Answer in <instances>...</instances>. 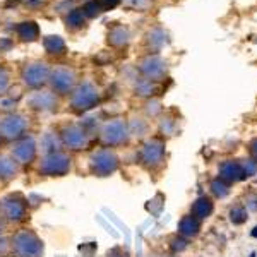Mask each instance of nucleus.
<instances>
[{"label": "nucleus", "instance_id": "nucleus-1", "mask_svg": "<svg viewBox=\"0 0 257 257\" xmlns=\"http://www.w3.org/2000/svg\"><path fill=\"white\" fill-rule=\"evenodd\" d=\"M14 252L17 257H41L43 256V244L31 231H19L12 240Z\"/></svg>", "mask_w": 257, "mask_h": 257}, {"label": "nucleus", "instance_id": "nucleus-2", "mask_svg": "<svg viewBox=\"0 0 257 257\" xmlns=\"http://www.w3.org/2000/svg\"><path fill=\"white\" fill-rule=\"evenodd\" d=\"M98 100H100L98 89L91 82L86 81L81 86H77V89L74 91V95L71 98V105L77 112H86V110L93 108L98 103Z\"/></svg>", "mask_w": 257, "mask_h": 257}, {"label": "nucleus", "instance_id": "nucleus-3", "mask_svg": "<svg viewBox=\"0 0 257 257\" xmlns=\"http://www.w3.org/2000/svg\"><path fill=\"white\" fill-rule=\"evenodd\" d=\"M71 168V159L67 154L57 151V153H50L41 159L40 165V172L45 175H64L69 172Z\"/></svg>", "mask_w": 257, "mask_h": 257}, {"label": "nucleus", "instance_id": "nucleus-4", "mask_svg": "<svg viewBox=\"0 0 257 257\" xmlns=\"http://www.w3.org/2000/svg\"><path fill=\"white\" fill-rule=\"evenodd\" d=\"M117 165H119V158L115 156V153L108 151V149L96 151L91 156V170L100 177L113 173L117 170Z\"/></svg>", "mask_w": 257, "mask_h": 257}, {"label": "nucleus", "instance_id": "nucleus-5", "mask_svg": "<svg viewBox=\"0 0 257 257\" xmlns=\"http://www.w3.org/2000/svg\"><path fill=\"white\" fill-rule=\"evenodd\" d=\"M50 69L45 62H33L27 64L23 71V81L29 88H40L50 79Z\"/></svg>", "mask_w": 257, "mask_h": 257}, {"label": "nucleus", "instance_id": "nucleus-6", "mask_svg": "<svg viewBox=\"0 0 257 257\" xmlns=\"http://www.w3.org/2000/svg\"><path fill=\"white\" fill-rule=\"evenodd\" d=\"M50 84L53 88L55 93L58 95H65L72 89L76 82V74L72 69H67V67H57L50 72Z\"/></svg>", "mask_w": 257, "mask_h": 257}, {"label": "nucleus", "instance_id": "nucleus-7", "mask_svg": "<svg viewBox=\"0 0 257 257\" xmlns=\"http://www.w3.org/2000/svg\"><path fill=\"white\" fill-rule=\"evenodd\" d=\"M27 120L21 113H12L0 120V135L3 139H16L26 130Z\"/></svg>", "mask_w": 257, "mask_h": 257}, {"label": "nucleus", "instance_id": "nucleus-8", "mask_svg": "<svg viewBox=\"0 0 257 257\" xmlns=\"http://www.w3.org/2000/svg\"><path fill=\"white\" fill-rule=\"evenodd\" d=\"M127 124L122 119L110 120L102 128V139L105 144H120L127 139Z\"/></svg>", "mask_w": 257, "mask_h": 257}, {"label": "nucleus", "instance_id": "nucleus-9", "mask_svg": "<svg viewBox=\"0 0 257 257\" xmlns=\"http://www.w3.org/2000/svg\"><path fill=\"white\" fill-rule=\"evenodd\" d=\"M139 71H141V74L144 76L146 79H149V81H159V79H163V76H165L166 65L161 57H158V55H149V57L141 60Z\"/></svg>", "mask_w": 257, "mask_h": 257}, {"label": "nucleus", "instance_id": "nucleus-10", "mask_svg": "<svg viewBox=\"0 0 257 257\" xmlns=\"http://www.w3.org/2000/svg\"><path fill=\"white\" fill-rule=\"evenodd\" d=\"M62 135V142L65 146H69L71 149H81L86 146L88 142V134L82 127L79 126H67L62 128L60 132Z\"/></svg>", "mask_w": 257, "mask_h": 257}, {"label": "nucleus", "instance_id": "nucleus-11", "mask_svg": "<svg viewBox=\"0 0 257 257\" xmlns=\"http://www.w3.org/2000/svg\"><path fill=\"white\" fill-rule=\"evenodd\" d=\"M163 154H165V144L158 139H151L148 141L141 149V159L149 166L158 165L163 159Z\"/></svg>", "mask_w": 257, "mask_h": 257}, {"label": "nucleus", "instance_id": "nucleus-12", "mask_svg": "<svg viewBox=\"0 0 257 257\" xmlns=\"http://www.w3.org/2000/svg\"><path fill=\"white\" fill-rule=\"evenodd\" d=\"M12 154L19 163H29L31 159L34 158V154H36V142H34V139L31 137V135L21 139V141L14 146Z\"/></svg>", "mask_w": 257, "mask_h": 257}, {"label": "nucleus", "instance_id": "nucleus-13", "mask_svg": "<svg viewBox=\"0 0 257 257\" xmlns=\"http://www.w3.org/2000/svg\"><path fill=\"white\" fill-rule=\"evenodd\" d=\"M242 179H245V177L240 168V163L228 159L220 165V180H223L225 183H235Z\"/></svg>", "mask_w": 257, "mask_h": 257}, {"label": "nucleus", "instance_id": "nucleus-14", "mask_svg": "<svg viewBox=\"0 0 257 257\" xmlns=\"http://www.w3.org/2000/svg\"><path fill=\"white\" fill-rule=\"evenodd\" d=\"M31 108L34 110H53L57 106V100H55V95L50 91H36L29 96L27 100Z\"/></svg>", "mask_w": 257, "mask_h": 257}, {"label": "nucleus", "instance_id": "nucleus-15", "mask_svg": "<svg viewBox=\"0 0 257 257\" xmlns=\"http://www.w3.org/2000/svg\"><path fill=\"white\" fill-rule=\"evenodd\" d=\"M2 211L9 220H21L26 213V206L21 199L9 196L2 201Z\"/></svg>", "mask_w": 257, "mask_h": 257}, {"label": "nucleus", "instance_id": "nucleus-16", "mask_svg": "<svg viewBox=\"0 0 257 257\" xmlns=\"http://www.w3.org/2000/svg\"><path fill=\"white\" fill-rule=\"evenodd\" d=\"M16 33L23 41H36L40 36V27L34 21H23L16 26Z\"/></svg>", "mask_w": 257, "mask_h": 257}, {"label": "nucleus", "instance_id": "nucleus-17", "mask_svg": "<svg viewBox=\"0 0 257 257\" xmlns=\"http://www.w3.org/2000/svg\"><path fill=\"white\" fill-rule=\"evenodd\" d=\"M213 209H214V206H213V203H211V199L204 196V197H199V199L192 204L190 214H192L194 218H197V220H203V218H209Z\"/></svg>", "mask_w": 257, "mask_h": 257}, {"label": "nucleus", "instance_id": "nucleus-18", "mask_svg": "<svg viewBox=\"0 0 257 257\" xmlns=\"http://www.w3.org/2000/svg\"><path fill=\"white\" fill-rule=\"evenodd\" d=\"M179 233L182 237H196L199 233V220L194 218L192 214L190 216H183L179 223Z\"/></svg>", "mask_w": 257, "mask_h": 257}, {"label": "nucleus", "instance_id": "nucleus-19", "mask_svg": "<svg viewBox=\"0 0 257 257\" xmlns=\"http://www.w3.org/2000/svg\"><path fill=\"white\" fill-rule=\"evenodd\" d=\"M43 47L48 53L51 55H62L65 51V41L58 34H48L43 38Z\"/></svg>", "mask_w": 257, "mask_h": 257}, {"label": "nucleus", "instance_id": "nucleus-20", "mask_svg": "<svg viewBox=\"0 0 257 257\" xmlns=\"http://www.w3.org/2000/svg\"><path fill=\"white\" fill-rule=\"evenodd\" d=\"M128 38H130L128 29L124 26H115L108 31V43L112 47H124L128 43Z\"/></svg>", "mask_w": 257, "mask_h": 257}, {"label": "nucleus", "instance_id": "nucleus-21", "mask_svg": "<svg viewBox=\"0 0 257 257\" xmlns=\"http://www.w3.org/2000/svg\"><path fill=\"white\" fill-rule=\"evenodd\" d=\"M84 12H82V9H72L69 10V14L65 16V24H67V27H71V29H77V27H82V24H84Z\"/></svg>", "mask_w": 257, "mask_h": 257}, {"label": "nucleus", "instance_id": "nucleus-22", "mask_svg": "<svg viewBox=\"0 0 257 257\" xmlns=\"http://www.w3.org/2000/svg\"><path fill=\"white\" fill-rule=\"evenodd\" d=\"M148 43H149V47H151L153 50H159V48L165 47V43H166V33L163 29H159V27L149 31L148 33Z\"/></svg>", "mask_w": 257, "mask_h": 257}, {"label": "nucleus", "instance_id": "nucleus-23", "mask_svg": "<svg viewBox=\"0 0 257 257\" xmlns=\"http://www.w3.org/2000/svg\"><path fill=\"white\" fill-rule=\"evenodd\" d=\"M16 175V163L9 156H0V177L3 180H9Z\"/></svg>", "mask_w": 257, "mask_h": 257}, {"label": "nucleus", "instance_id": "nucleus-24", "mask_svg": "<svg viewBox=\"0 0 257 257\" xmlns=\"http://www.w3.org/2000/svg\"><path fill=\"white\" fill-rule=\"evenodd\" d=\"M41 148H43L45 151H48V154H50V153H57V149L60 148V141H58L55 134L47 132V134L43 135V139H41Z\"/></svg>", "mask_w": 257, "mask_h": 257}, {"label": "nucleus", "instance_id": "nucleus-25", "mask_svg": "<svg viewBox=\"0 0 257 257\" xmlns=\"http://www.w3.org/2000/svg\"><path fill=\"white\" fill-rule=\"evenodd\" d=\"M156 88L154 84H153V81H149V79H141V81H137V84H135V95L139 96H151L154 95Z\"/></svg>", "mask_w": 257, "mask_h": 257}, {"label": "nucleus", "instance_id": "nucleus-26", "mask_svg": "<svg viewBox=\"0 0 257 257\" xmlns=\"http://www.w3.org/2000/svg\"><path fill=\"white\" fill-rule=\"evenodd\" d=\"M211 190H213V194L216 197H220V199H223V197H227L228 194H230V189H228V183H225L223 180L216 179L211 182Z\"/></svg>", "mask_w": 257, "mask_h": 257}, {"label": "nucleus", "instance_id": "nucleus-27", "mask_svg": "<svg viewBox=\"0 0 257 257\" xmlns=\"http://www.w3.org/2000/svg\"><path fill=\"white\" fill-rule=\"evenodd\" d=\"M230 221L233 225H242L247 221V211L240 206H235L233 209L230 211Z\"/></svg>", "mask_w": 257, "mask_h": 257}, {"label": "nucleus", "instance_id": "nucleus-28", "mask_svg": "<svg viewBox=\"0 0 257 257\" xmlns=\"http://www.w3.org/2000/svg\"><path fill=\"white\" fill-rule=\"evenodd\" d=\"M102 5H100L98 0H89V2L84 3V7H82V12H84L86 17H96L100 12H102Z\"/></svg>", "mask_w": 257, "mask_h": 257}, {"label": "nucleus", "instance_id": "nucleus-29", "mask_svg": "<svg viewBox=\"0 0 257 257\" xmlns=\"http://www.w3.org/2000/svg\"><path fill=\"white\" fill-rule=\"evenodd\" d=\"M240 168L244 172V177H252L257 173V161L254 158L252 159H242L240 161Z\"/></svg>", "mask_w": 257, "mask_h": 257}, {"label": "nucleus", "instance_id": "nucleus-30", "mask_svg": "<svg viewBox=\"0 0 257 257\" xmlns=\"http://www.w3.org/2000/svg\"><path fill=\"white\" fill-rule=\"evenodd\" d=\"M9 72H7V69L0 67V95H3V93L7 91V88H9Z\"/></svg>", "mask_w": 257, "mask_h": 257}, {"label": "nucleus", "instance_id": "nucleus-31", "mask_svg": "<svg viewBox=\"0 0 257 257\" xmlns=\"http://www.w3.org/2000/svg\"><path fill=\"white\" fill-rule=\"evenodd\" d=\"M14 108H16V100L0 98V110H14Z\"/></svg>", "mask_w": 257, "mask_h": 257}, {"label": "nucleus", "instance_id": "nucleus-32", "mask_svg": "<svg viewBox=\"0 0 257 257\" xmlns=\"http://www.w3.org/2000/svg\"><path fill=\"white\" fill-rule=\"evenodd\" d=\"M98 2L102 5V9L105 10V9H115L122 0H98Z\"/></svg>", "mask_w": 257, "mask_h": 257}, {"label": "nucleus", "instance_id": "nucleus-33", "mask_svg": "<svg viewBox=\"0 0 257 257\" xmlns=\"http://www.w3.org/2000/svg\"><path fill=\"white\" fill-rule=\"evenodd\" d=\"M187 247V242L183 238H173L172 240V249L173 251H183Z\"/></svg>", "mask_w": 257, "mask_h": 257}, {"label": "nucleus", "instance_id": "nucleus-34", "mask_svg": "<svg viewBox=\"0 0 257 257\" xmlns=\"http://www.w3.org/2000/svg\"><path fill=\"white\" fill-rule=\"evenodd\" d=\"M247 207L251 211H257V196L256 194H251V196H247Z\"/></svg>", "mask_w": 257, "mask_h": 257}, {"label": "nucleus", "instance_id": "nucleus-35", "mask_svg": "<svg viewBox=\"0 0 257 257\" xmlns=\"http://www.w3.org/2000/svg\"><path fill=\"white\" fill-rule=\"evenodd\" d=\"M12 47V41L9 38H0V51H7Z\"/></svg>", "mask_w": 257, "mask_h": 257}, {"label": "nucleus", "instance_id": "nucleus-36", "mask_svg": "<svg viewBox=\"0 0 257 257\" xmlns=\"http://www.w3.org/2000/svg\"><path fill=\"white\" fill-rule=\"evenodd\" d=\"M43 3V0H24V5L29 7V9H36Z\"/></svg>", "mask_w": 257, "mask_h": 257}, {"label": "nucleus", "instance_id": "nucleus-37", "mask_svg": "<svg viewBox=\"0 0 257 257\" xmlns=\"http://www.w3.org/2000/svg\"><path fill=\"white\" fill-rule=\"evenodd\" d=\"M251 153H252V156H254V159L257 161V139H254V141L251 142Z\"/></svg>", "mask_w": 257, "mask_h": 257}, {"label": "nucleus", "instance_id": "nucleus-38", "mask_svg": "<svg viewBox=\"0 0 257 257\" xmlns=\"http://www.w3.org/2000/svg\"><path fill=\"white\" fill-rule=\"evenodd\" d=\"M5 251H7V240L3 237H0V252L3 254Z\"/></svg>", "mask_w": 257, "mask_h": 257}, {"label": "nucleus", "instance_id": "nucleus-39", "mask_svg": "<svg viewBox=\"0 0 257 257\" xmlns=\"http://www.w3.org/2000/svg\"><path fill=\"white\" fill-rule=\"evenodd\" d=\"M252 237H256V238H257V227L254 228V231H252Z\"/></svg>", "mask_w": 257, "mask_h": 257}, {"label": "nucleus", "instance_id": "nucleus-40", "mask_svg": "<svg viewBox=\"0 0 257 257\" xmlns=\"http://www.w3.org/2000/svg\"><path fill=\"white\" fill-rule=\"evenodd\" d=\"M251 257H256V252H252V254H251Z\"/></svg>", "mask_w": 257, "mask_h": 257}, {"label": "nucleus", "instance_id": "nucleus-41", "mask_svg": "<svg viewBox=\"0 0 257 257\" xmlns=\"http://www.w3.org/2000/svg\"><path fill=\"white\" fill-rule=\"evenodd\" d=\"M0 230H2V221H0Z\"/></svg>", "mask_w": 257, "mask_h": 257}]
</instances>
